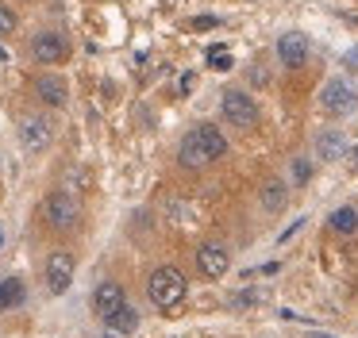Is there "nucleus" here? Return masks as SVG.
<instances>
[{
	"label": "nucleus",
	"instance_id": "f257e3e1",
	"mask_svg": "<svg viewBox=\"0 0 358 338\" xmlns=\"http://www.w3.org/2000/svg\"><path fill=\"white\" fill-rule=\"evenodd\" d=\"M185 292H189V281L178 265H158L155 273L147 277V296H150V304H158L162 311H173V307L185 300Z\"/></svg>",
	"mask_w": 358,
	"mask_h": 338
},
{
	"label": "nucleus",
	"instance_id": "f03ea898",
	"mask_svg": "<svg viewBox=\"0 0 358 338\" xmlns=\"http://www.w3.org/2000/svg\"><path fill=\"white\" fill-rule=\"evenodd\" d=\"M320 108H324L327 115H335V119H343V115H350L358 108V89L350 84V77H327L324 89H320Z\"/></svg>",
	"mask_w": 358,
	"mask_h": 338
},
{
	"label": "nucleus",
	"instance_id": "7ed1b4c3",
	"mask_svg": "<svg viewBox=\"0 0 358 338\" xmlns=\"http://www.w3.org/2000/svg\"><path fill=\"white\" fill-rule=\"evenodd\" d=\"M43 219H47V227L50 230H58V235H70L73 227H78V219H81V207H78V200L70 196V192H50L47 200H43Z\"/></svg>",
	"mask_w": 358,
	"mask_h": 338
},
{
	"label": "nucleus",
	"instance_id": "20e7f679",
	"mask_svg": "<svg viewBox=\"0 0 358 338\" xmlns=\"http://www.w3.org/2000/svg\"><path fill=\"white\" fill-rule=\"evenodd\" d=\"M220 115H224L231 127L250 131L258 123V104H255V96H250L247 89H227L224 100H220Z\"/></svg>",
	"mask_w": 358,
	"mask_h": 338
},
{
	"label": "nucleus",
	"instance_id": "39448f33",
	"mask_svg": "<svg viewBox=\"0 0 358 338\" xmlns=\"http://www.w3.org/2000/svg\"><path fill=\"white\" fill-rule=\"evenodd\" d=\"M227 269H231V254H227L224 242L208 238V242L196 246V273L204 281H220V277H227Z\"/></svg>",
	"mask_w": 358,
	"mask_h": 338
},
{
	"label": "nucleus",
	"instance_id": "423d86ee",
	"mask_svg": "<svg viewBox=\"0 0 358 338\" xmlns=\"http://www.w3.org/2000/svg\"><path fill=\"white\" fill-rule=\"evenodd\" d=\"M31 58L39 61V66H62V61L70 58V38H66L62 31H39V35L31 38Z\"/></svg>",
	"mask_w": 358,
	"mask_h": 338
},
{
	"label": "nucleus",
	"instance_id": "0eeeda50",
	"mask_svg": "<svg viewBox=\"0 0 358 338\" xmlns=\"http://www.w3.org/2000/svg\"><path fill=\"white\" fill-rule=\"evenodd\" d=\"M73 273H78V258H73L70 250H55V254L47 258V269H43V277H47V288L55 292V296L70 292Z\"/></svg>",
	"mask_w": 358,
	"mask_h": 338
},
{
	"label": "nucleus",
	"instance_id": "6e6552de",
	"mask_svg": "<svg viewBox=\"0 0 358 338\" xmlns=\"http://www.w3.org/2000/svg\"><path fill=\"white\" fill-rule=\"evenodd\" d=\"M308 58H312V43H308L304 31H285V35L278 38V61L285 69H301Z\"/></svg>",
	"mask_w": 358,
	"mask_h": 338
},
{
	"label": "nucleus",
	"instance_id": "1a4fd4ad",
	"mask_svg": "<svg viewBox=\"0 0 358 338\" xmlns=\"http://www.w3.org/2000/svg\"><path fill=\"white\" fill-rule=\"evenodd\" d=\"M20 142H24L31 154H43L50 142H55V127H50V119H43V115H27V119H20Z\"/></svg>",
	"mask_w": 358,
	"mask_h": 338
},
{
	"label": "nucleus",
	"instance_id": "9d476101",
	"mask_svg": "<svg viewBox=\"0 0 358 338\" xmlns=\"http://www.w3.org/2000/svg\"><path fill=\"white\" fill-rule=\"evenodd\" d=\"M35 96H39L47 108H66V100H70V84H66L58 73H39L35 77Z\"/></svg>",
	"mask_w": 358,
	"mask_h": 338
},
{
	"label": "nucleus",
	"instance_id": "9b49d317",
	"mask_svg": "<svg viewBox=\"0 0 358 338\" xmlns=\"http://www.w3.org/2000/svg\"><path fill=\"white\" fill-rule=\"evenodd\" d=\"M127 304V292H124V284H116V281H101L93 288V311L101 315V319H108L116 307H124Z\"/></svg>",
	"mask_w": 358,
	"mask_h": 338
},
{
	"label": "nucleus",
	"instance_id": "f8f14e48",
	"mask_svg": "<svg viewBox=\"0 0 358 338\" xmlns=\"http://www.w3.org/2000/svg\"><path fill=\"white\" fill-rule=\"evenodd\" d=\"M258 204H262V212H270V215L285 212V204H289V181L285 177H266L262 189H258Z\"/></svg>",
	"mask_w": 358,
	"mask_h": 338
},
{
	"label": "nucleus",
	"instance_id": "ddd939ff",
	"mask_svg": "<svg viewBox=\"0 0 358 338\" xmlns=\"http://www.w3.org/2000/svg\"><path fill=\"white\" fill-rule=\"evenodd\" d=\"M347 150H350V142L339 127H327L316 135V158L320 161H339V158H347Z\"/></svg>",
	"mask_w": 358,
	"mask_h": 338
},
{
	"label": "nucleus",
	"instance_id": "4468645a",
	"mask_svg": "<svg viewBox=\"0 0 358 338\" xmlns=\"http://www.w3.org/2000/svg\"><path fill=\"white\" fill-rule=\"evenodd\" d=\"M101 323H104V330H108V338H127V335L139 330V311H135L131 304H124V307H116V311H112L108 319H101Z\"/></svg>",
	"mask_w": 358,
	"mask_h": 338
},
{
	"label": "nucleus",
	"instance_id": "2eb2a0df",
	"mask_svg": "<svg viewBox=\"0 0 358 338\" xmlns=\"http://www.w3.org/2000/svg\"><path fill=\"white\" fill-rule=\"evenodd\" d=\"M196 138H201V146H204V154H208L212 161H220L227 154V135L216 127V123H196Z\"/></svg>",
	"mask_w": 358,
	"mask_h": 338
},
{
	"label": "nucleus",
	"instance_id": "dca6fc26",
	"mask_svg": "<svg viewBox=\"0 0 358 338\" xmlns=\"http://www.w3.org/2000/svg\"><path fill=\"white\" fill-rule=\"evenodd\" d=\"M178 161L185 169H204L208 166V154H204V146H201V138H196V131H185V138H181V150H178Z\"/></svg>",
	"mask_w": 358,
	"mask_h": 338
},
{
	"label": "nucleus",
	"instance_id": "f3484780",
	"mask_svg": "<svg viewBox=\"0 0 358 338\" xmlns=\"http://www.w3.org/2000/svg\"><path fill=\"white\" fill-rule=\"evenodd\" d=\"M327 227H331L335 235H355V230H358V207L355 204L335 207V212L327 215Z\"/></svg>",
	"mask_w": 358,
	"mask_h": 338
},
{
	"label": "nucleus",
	"instance_id": "a211bd4d",
	"mask_svg": "<svg viewBox=\"0 0 358 338\" xmlns=\"http://www.w3.org/2000/svg\"><path fill=\"white\" fill-rule=\"evenodd\" d=\"M312 173H316V166H312V158H293V166H289V184H296V189H304V184L312 181Z\"/></svg>",
	"mask_w": 358,
	"mask_h": 338
},
{
	"label": "nucleus",
	"instance_id": "6ab92c4d",
	"mask_svg": "<svg viewBox=\"0 0 358 338\" xmlns=\"http://www.w3.org/2000/svg\"><path fill=\"white\" fill-rule=\"evenodd\" d=\"M0 300H4V307L24 304V281H20V277H8V281L0 284Z\"/></svg>",
	"mask_w": 358,
	"mask_h": 338
},
{
	"label": "nucleus",
	"instance_id": "aec40b11",
	"mask_svg": "<svg viewBox=\"0 0 358 338\" xmlns=\"http://www.w3.org/2000/svg\"><path fill=\"white\" fill-rule=\"evenodd\" d=\"M208 69H231V50H227V46H212L208 50Z\"/></svg>",
	"mask_w": 358,
	"mask_h": 338
},
{
	"label": "nucleus",
	"instance_id": "412c9836",
	"mask_svg": "<svg viewBox=\"0 0 358 338\" xmlns=\"http://www.w3.org/2000/svg\"><path fill=\"white\" fill-rule=\"evenodd\" d=\"M212 27H220V15H193L189 20V31H212Z\"/></svg>",
	"mask_w": 358,
	"mask_h": 338
},
{
	"label": "nucleus",
	"instance_id": "4be33fe9",
	"mask_svg": "<svg viewBox=\"0 0 358 338\" xmlns=\"http://www.w3.org/2000/svg\"><path fill=\"white\" fill-rule=\"evenodd\" d=\"M12 31H16V12L0 4V35H12Z\"/></svg>",
	"mask_w": 358,
	"mask_h": 338
},
{
	"label": "nucleus",
	"instance_id": "5701e85b",
	"mask_svg": "<svg viewBox=\"0 0 358 338\" xmlns=\"http://www.w3.org/2000/svg\"><path fill=\"white\" fill-rule=\"evenodd\" d=\"M255 304H258V292H250V288L239 292V296L231 300V307H255Z\"/></svg>",
	"mask_w": 358,
	"mask_h": 338
},
{
	"label": "nucleus",
	"instance_id": "b1692460",
	"mask_svg": "<svg viewBox=\"0 0 358 338\" xmlns=\"http://www.w3.org/2000/svg\"><path fill=\"white\" fill-rule=\"evenodd\" d=\"M193 84H196V77H193V73H181V81H178V92H181V96H189V92H193Z\"/></svg>",
	"mask_w": 358,
	"mask_h": 338
},
{
	"label": "nucleus",
	"instance_id": "393cba45",
	"mask_svg": "<svg viewBox=\"0 0 358 338\" xmlns=\"http://www.w3.org/2000/svg\"><path fill=\"white\" fill-rule=\"evenodd\" d=\"M347 166H350V173H358V142L347 150Z\"/></svg>",
	"mask_w": 358,
	"mask_h": 338
},
{
	"label": "nucleus",
	"instance_id": "a878e982",
	"mask_svg": "<svg viewBox=\"0 0 358 338\" xmlns=\"http://www.w3.org/2000/svg\"><path fill=\"white\" fill-rule=\"evenodd\" d=\"M343 66H347V69H358V46L347 54V58H343Z\"/></svg>",
	"mask_w": 358,
	"mask_h": 338
},
{
	"label": "nucleus",
	"instance_id": "bb28decb",
	"mask_svg": "<svg viewBox=\"0 0 358 338\" xmlns=\"http://www.w3.org/2000/svg\"><path fill=\"white\" fill-rule=\"evenodd\" d=\"M278 269H281L278 261H270V265H262V269H258V273H262V277H273V273H278Z\"/></svg>",
	"mask_w": 358,
	"mask_h": 338
},
{
	"label": "nucleus",
	"instance_id": "cd10ccee",
	"mask_svg": "<svg viewBox=\"0 0 358 338\" xmlns=\"http://www.w3.org/2000/svg\"><path fill=\"white\" fill-rule=\"evenodd\" d=\"M0 246H4V227H0Z\"/></svg>",
	"mask_w": 358,
	"mask_h": 338
},
{
	"label": "nucleus",
	"instance_id": "c85d7f7f",
	"mask_svg": "<svg viewBox=\"0 0 358 338\" xmlns=\"http://www.w3.org/2000/svg\"><path fill=\"white\" fill-rule=\"evenodd\" d=\"M0 311H4V300H0Z\"/></svg>",
	"mask_w": 358,
	"mask_h": 338
}]
</instances>
